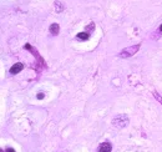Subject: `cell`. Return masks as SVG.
<instances>
[{
    "label": "cell",
    "instance_id": "cell-1",
    "mask_svg": "<svg viewBox=\"0 0 162 152\" xmlns=\"http://www.w3.org/2000/svg\"><path fill=\"white\" fill-rule=\"evenodd\" d=\"M112 125L117 128H123L129 125V117L126 115H117L112 119Z\"/></svg>",
    "mask_w": 162,
    "mask_h": 152
},
{
    "label": "cell",
    "instance_id": "cell-2",
    "mask_svg": "<svg viewBox=\"0 0 162 152\" xmlns=\"http://www.w3.org/2000/svg\"><path fill=\"white\" fill-rule=\"evenodd\" d=\"M138 49H140V44L137 45H134V46H130V48H126L123 49V50L120 52V58L122 59H126V58H130V56L135 55L136 52L138 51Z\"/></svg>",
    "mask_w": 162,
    "mask_h": 152
},
{
    "label": "cell",
    "instance_id": "cell-3",
    "mask_svg": "<svg viewBox=\"0 0 162 152\" xmlns=\"http://www.w3.org/2000/svg\"><path fill=\"white\" fill-rule=\"evenodd\" d=\"M24 69V64H21V62H16V64H14L13 66H11V69H10V74L11 75H16L19 74L20 71Z\"/></svg>",
    "mask_w": 162,
    "mask_h": 152
},
{
    "label": "cell",
    "instance_id": "cell-4",
    "mask_svg": "<svg viewBox=\"0 0 162 152\" xmlns=\"http://www.w3.org/2000/svg\"><path fill=\"white\" fill-rule=\"evenodd\" d=\"M111 150H112V145L108 141H106V142H102L99 146L97 152H111Z\"/></svg>",
    "mask_w": 162,
    "mask_h": 152
},
{
    "label": "cell",
    "instance_id": "cell-5",
    "mask_svg": "<svg viewBox=\"0 0 162 152\" xmlns=\"http://www.w3.org/2000/svg\"><path fill=\"white\" fill-rule=\"evenodd\" d=\"M49 30H50L51 35H58L59 31H60V26L59 24H56V22H54V24L50 25V28H49Z\"/></svg>",
    "mask_w": 162,
    "mask_h": 152
},
{
    "label": "cell",
    "instance_id": "cell-6",
    "mask_svg": "<svg viewBox=\"0 0 162 152\" xmlns=\"http://www.w3.org/2000/svg\"><path fill=\"white\" fill-rule=\"evenodd\" d=\"M76 37H77L79 40H87L89 37H90V34L86 33V31H82V33H79Z\"/></svg>",
    "mask_w": 162,
    "mask_h": 152
},
{
    "label": "cell",
    "instance_id": "cell-7",
    "mask_svg": "<svg viewBox=\"0 0 162 152\" xmlns=\"http://www.w3.org/2000/svg\"><path fill=\"white\" fill-rule=\"evenodd\" d=\"M55 10H56V13H61V11L64 10V6L61 5V3H60V1L55 3Z\"/></svg>",
    "mask_w": 162,
    "mask_h": 152
},
{
    "label": "cell",
    "instance_id": "cell-8",
    "mask_svg": "<svg viewBox=\"0 0 162 152\" xmlns=\"http://www.w3.org/2000/svg\"><path fill=\"white\" fill-rule=\"evenodd\" d=\"M153 96H155V98H156V100L159 101L160 104L162 105V97H161V95H160L159 92H156V91H155V92H153Z\"/></svg>",
    "mask_w": 162,
    "mask_h": 152
},
{
    "label": "cell",
    "instance_id": "cell-9",
    "mask_svg": "<svg viewBox=\"0 0 162 152\" xmlns=\"http://www.w3.org/2000/svg\"><path fill=\"white\" fill-rule=\"evenodd\" d=\"M92 29H95V24H94V22H91V24H90V25L87 26V28H86V30H85V31L90 34V31H91Z\"/></svg>",
    "mask_w": 162,
    "mask_h": 152
},
{
    "label": "cell",
    "instance_id": "cell-10",
    "mask_svg": "<svg viewBox=\"0 0 162 152\" xmlns=\"http://www.w3.org/2000/svg\"><path fill=\"white\" fill-rule=\"evenodd\" d=\"M44 96H45V95H44L43 92H40V94H37V98H39V100H41V98H44Z\"/></svg>",
    "mask_w": 162,
    "mask_h": 152
},
{
    "label": "cell",
    "instance_id": "cell-11",
    "mask_svg": "<svg viewBox=\"0 0 162 152\" xmlns=\"http://www.w3.org/2000/svg\"><path fill=\"white\" fill-rule=\"evenodd\" d=\"M5 152H15V150L14 149H6Z\"/></svg>",
    "mask_w": 162,
    "mask_h": 152
},
{
    "label": "cell",
    "instance_id": "cell-12",
    "mask_svg": "<svg viewBox=\"0 0 162 152\" xmlns=\"http://www.w3.org/2000/svg\"><path fill=\"white\" fill-rule=\"evenodd\" d=\"M160 31L162 33V24H161V26H160Z\"/></svg>",
    "mask_w": 162,
    "mask_h": 152
},
{
    "label": "cell",
    "instance_id": "cell-13",
    "mask_svg": "<svg viewBox=\"0 0 162 152\" xmlns=\"http://www.w3.org/2000/svg\"><path fill=\"white\" fill-rule=\"evenodd\" d=\"M0 152H4V151H3V150H1V149H0Z\"/></svg>",
    "mask_w": 162,
    "mask_h": 152
}]
</instances>
